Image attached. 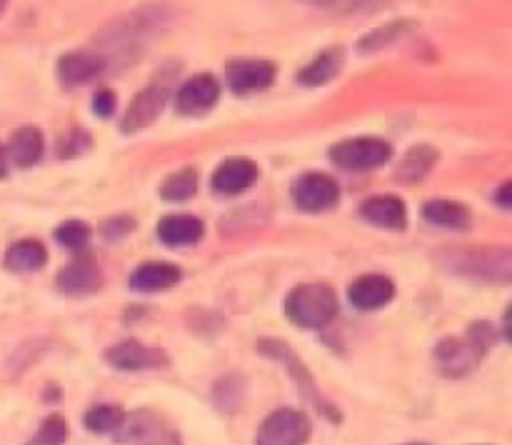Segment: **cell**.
<instances>
[{
    "label": "cell",
    "mask_w": 512,
    "mask_h": 445,
    "mask_svg": "<svg viewBox=\"0 0 512 445\" xmlns=\"http://www.w3.org/2000/svg\"><path fill=\"white\" fill-rule=\"evenodd\" d=\"M90 235H93V230H90V225L83 223V220H65V223H60L58 228H55V240H58L63 248L73 250V253H83V250L88 248Z\"/></svg>",
    "instance_id": "83f0119b"
},
{
    "label": "cell",
    "mask_w": 512,
    "mask_h": 445,
    "mask_svg": "<svg viewBox=\"0 0 512 445\" xmlns=\"http://www.w3.org/2000/svg\"><path fill=\"white\" fill-rule=\"evenodd\" d=\"M360 215L370 225H378L385 230H405L408 225V208L395 195H375L360 205Z\"/></svg>",
    "instance_id": "e0dca14e"
},
{
    "label": "cell",
    "mask_w": 512,
    "mask_h": 445,
    "mask_svg": "<svg viewBox=\"0 0 512 445\" xmlns=\"http://www.w3.org/2000/svg\"><path fill=\"white\" fill-rule=\"evenodd\" d=\"M8 173V155H5V148L0 145V178H5Z\"/></svg>",
    "instance_id": "d590c367"
},
{
    "label": "cell",
    "mask_w": 512,
    "mask_h": 445,
    "mask_svg": "<svg viewBox=\"0 0 512 445\" xmlns=\"http://www.w3.org/2000/svg\"><path fill=\"white\" fill-rule=\"evenodd\" d=\"M198 190V173L193 168H183L170 173L168 178L160 183V195L168 203H183V200H190Z\"/></svg>",
    "instance_id": "d4e9b609"
},
{
    "label": "cell",
    "mask_w": 512,
    "mask_h": 445,
    "mask_svg": "<svg viewBox=\"0 0 512 445\" xmlns=\"http://www.w3.org/2000/svg\"><path fill=\"white\" fill-rule=\"evenodd\" d=\"M498 340V333L490 323L470 325L465 338H445L435 348V368L445 378H465L473 370H478L480 360L485 358L490 348Z\"/></svg>",
    "instance_id": "7a4b0ae2"
},
{
    "label": "cell",
    "mask_w": 512,
    "mask_h": 445,
    "mask_svg": "<svg viewBox=\"0 0 512 445\" xmlns=\"http://www.w3.org/2000/svg\"><path fill=\"white\" fill-rule=\"evenodd\" d=\"M105 360L113 368L125 370V373H140V370H158L170 363L165 350L150 348V345L140 343V340H123V343L113 345L105 350Z\"/></svg>",
    "instance_id": "ba28073f"
},
{
    "label": "cell",
    "mask_w": 512,
    "mask_h": 445,
    "mask_svg": "<svg viewBox=\"0 0 512 445\" xmlns=\"http://www.w3.org/2000/svg\"><path fill=\"white\" fill-rule=\"evenodd\" d=\"M168 100V90L163 85H150V88L140 90L133 100H130L128 110H125L123 120H120V130L123 133H138L153 125L160 118Z\"/></svg>",
    "instance_id": "8fae6325"
},
{
    "label": "cell",
    "mask_w": 512,
    "mask_h": 445,
    "mask_svg": "<svg viewBox=\"0 0 512 445\" xmlns=\"http://www.w3.org/2000/svg\"><path fill=\"white\" fill-rule=\"evenodd\" d=\"M313 433V423L303 410L280 408L260 423L255 445H305Z\"/></svg>",
    "instance_id": "277c9868"
},
{
    "label": "cell",
    "mask_w": 512,
    "mask_h": 445,
    "mask_svg": "<svg viewBox=\"0 0 512 445\" xmlns=\"http://www.w3.org/2000/svg\"><path fill=\"white\" fill-rule=\"evenodd\" d=\"M245 390H248V383L240 373L225 375L223 380H218V385L213 388V400L223 413H235V410L243 405Z\"/></svg>",
    "instance_id": "484cf974"
},
{
    "label": "cell",
    "mask_w": 512,
    "mask_h": 445,
    "mask_svg": "<svg viewBox=\"0 0 512 445\" xmlns=\"http://www.w3.org/2000/svg\"><path fill=\"white\" fill-rule=\"evenodd\" d=\"M390 145L380 138H350L330 148V160L345 170H375L390 160Z\"/></svg>",
    "instance_id": "8992f818"
},
{
    "label": "cell",
    "mask_w": 512,
    "mask_h": 445,
    "mask_svg": "<svg viewBox=\"0 0 512 445\" xmlns=\"http://www.w3.org/2000/svg\"><path fill=\"white\" fill-rule=\"evenodd\" d=\"M183 273L178 265L170 263H143L130 275V288L138 293H160L180 283Z\"/></svg>",
    "instance_id": "ac0fdd59"
},
{
    "label": "cell",
    "mask_w": 512,
    "mask_h": 445,
    "mask_svg": "<svg viewBox=\"0 0 512 445\" xmlns=\"http://www.w3.org/2000/svg\"><path fill=\"white\" fill-rule=\"evenodd\" d=\"M93 110L100 115V118H110V115H113V110H115V95L110 93L108 88L95 90Z\"/></svg>",
    "instance_id": "d6a6232c"
},
{
    "label": "cell",
    "mask_w": 512,
    "mask_h": 445,
    "mask_svg": "<svg viewBox=\"0 0 512 445\" xmlns=\"http://www.w3.org/2000/svg\"><path fill=\"white\" fill-rule=\"evenodd\" d=\"M225 80L240 95L268 90L275 83V65L260 58H235L225 68Z\"/></svg>",
    "instance_id": "9c48e42d"
},
{
    "label": "cell",
    "mask_w": 512,
    "mask_h": 445,
    "mask_svg": "<svg viewBox=\"0 0 512 445\" xmlns=\"http://www.w3.org/2000/svg\"><path fill=\"white\" fill-rule=\"evenodd\" d=\"M205 233L203 220L195 215H165L158 223V238L170 248H185L195 245Z\"/></svg>",
    "instance_id": "d6986e66"
},
{
    "label": "cell",
    "mask_w": 512,
    "mask_h": 445,
    "mask_svg": "<svg viewBox=\"0 0 512 445\" xmlns=\"http://www.w3.org/2000/svg\"><path fill=\"white\" fill-rule=\"evenodd\" d=\"M125 420V413L123 408H118V405H93V408L85 413L83 423L85 428L90 430V433H115V430L123 425Z\"/></svg>",
    "instance_id": "4316f807"
},
{
    "label": "cell",
    "mask_w": 512,
    "mask_h": 445,
    "mask_svg": "<svg viewBox=\"0 0 512 445\" xmlns=\"http://www.w3.org/2000/svg\"><path fill=\"white\" fill-rule=\"evenodd\" d=\"M293 200L303 213H323L338 205L340 188L330 175L305 173L293 183Z\"/></svg>",
    "instance_id": "52a82bcc"
},
{
    "label": "cell",
    "mask_w": 512,
    "mask_h": 445,
    "mask_svg": "<svg viewBox=\"0 0 512 445\" xmlns=\"http://www.w3.org/2000/svg\"><path fill=\"white\" fill-rule=\"evenodd\" d=\"M3 10H5V3H0V13H3Z\"/></svg>",
    "instance_id": "74e56055"
},
{
    "label": "cell",
    "mask_w": 512,
    "mask_h": 445,
    "mask_svg": "<svg viewBox=\"0 0 512 445\" xmlns=\"http://www.w3.org/2000/svg\"><path fill=\"white\" fill-rule=\"evenodd\" d=\"M220 100V83L215 75L198 73L180 85L175 95V110L183 115H203Z\"/></svg>",
    "instance_id": "30bf717a"
},
{
    "label": "cell",
    "mask_w": 512,
    "mask_h": 445,
    "mask_svg": "<svg viewBox=\"0 0 512 445\" xmlns=\"http://www.w3.org/2000/svg\"><path fill=\"white\" fill-rule=\"evenodd\" d=\"M10 160H13L18 168H30L40 160L43 155V133L33 125H25V128H18L8 140V150H5Z\"/></svg>",
    "instance_id": "7402d4cb"
},
{
    "label": "cell",
    "mask_w": 512,
    "mask_h": 445,
    "mask_svg": "<svg viewBox=\"0 0 512 445\" xmlns=\"http://www.w3.org/2000/svg\"><path fill=\"white\" fill-rule=\"evenodd\" d=\"M395 298V283L388 275H363L350 285V303L358 310L385 308Z\"/></svg>",
    "instance_id": "2e32d148"
},
{
    "label": "cell",
    "mask_w": 512,
    "mask_h": 445,
    "mask_svg": "<svg viewBox=\"0 0 512 445\" xmlns=\"http://www.w3.org/2000/svg\"><path fill=\"white\" fill-rule=\"evenodd\" d=\"M258 180V165L250 158H228L213 173V190L223 195H238Z\"/></svg>",
    "instance_id": "9a60e30c"
},
{
    "label": "cell",
    "mask_w": 512,
    "mask_h": 445,
    "mask_svg": "<svg viewBox=\"0 0 512 445\" xmlns=\"http://www.w3.org/2000/svg\"><path fill=\"white\" fill-rule=\"evenodd\" d=\"M90 145H93V138H90L88 130H68V133L60 138L58 155L60 158H75V155H83Z\"/></svg>",
    "instance_id": "4dcf8cb0"
},
{
    "label": "cell",
    "mask_w": 512,
    "mask_h": 445,
    "mask_svg": "<svg viewBox=\"0 0 512 445\" xmlns=\"http://www.w3.org/2000/svg\"><path fill=\"white\" fill-rule=\"evenodd\" d=\"M435 163H438V150L430 148V145H415L400 160L398 178L403 183H418V180H423L433 170Z\"/></svg>",
    "instance_id": "cb8c5ba5"
},
{
    "label": "cell",
    "mask_w": 512,
    "mask_h": 445,
    "mask_svg": "<svg viewBox=\"0 0 512 445\" xmlns=\"http://www.w3.org/2000/svg\"><path fill=\"white\" fill-rule=\"evenodd\" d=\"M135 228V220L130 215H115V218H108L103 225H100V235L105 240H120Z\"/></svg>",
    "instance_id": "1f68e13d"
},
{
    "label": "cell",
    "mask_w": 512,
    "mask_h": 445,
    "mask_svg": "<svg viewBox=\"0 0 512 445\" xmlns=\"http://www.w3.org/2000/svg\"><path fill=\"white\" fill-rule=\"evenodd\" d=\"M423 218L428 220L435 228H448V230H468L473 225V213L468 205L458 203V200H428L423 205Z\"/></svg>",
    "instance_id": "ffe728a7"
},
{
    "label": "cell",
    "mask_w": 512,
    "mask_h": 445,
    "mask_svg": "<svg viewBox=\"0 0 512 445\" xmlns=\"http://www.w3.org/2000/svg\"><path fill=\"white\" fill-rule=\"evenodd\" d=\"M105 58L100 53H90V50H70L58 60V78L65 88L73 85H83L93 80L95 75L103 73Z\"/></svg>",
    "instance_id": "5bb4252c"
},
{
    "label": "cell",
    "mask_w": 512,
    "mask_h": 445,
    "mask_svg": "<svg viewBox=\"0 0 512 445\" xmlns=\"http://www.w3.org/2000/svg\"><path fill=\"white\" fill-rule=\"evenodd\" d=\"M405 445H428V443H405Z\"/></svg>",
    "instance_id": "8d00e7d4"
},
{
    "label": "cell",
    "mask_w": 512,
    "mask_h": 445,
    "mask_svg": "<svg viewBox=\"0 0 512 445\" xmlns=\"http://www.w3.org/2000/svg\"><path fill=\"white\" fill-rule=\"evenodd\" d=\"M438 263L475 283L512 285V248H445Z\"/></svg>",
    "instance_id": "6da1fadb"
},
{
    "label": "cell",
    "mask_w": 512,
    "mask_h": 445,
    "mask_svg": "<svg viewBox=\"0 0 512 445\" xmlns=\"http://www.w3.org/2000/svg\"><path fill=\"white\" fill-rule=\"evenodd\" d=\"M65 438H68V423L60 415H48L28 445H63Z\"/></svg>",
    "instance_id": "f546056e"
},
{
    "label": "cell",
    "mask_w": 512,
    "mask_h": 445,
    "mask_svg": "<svg viewBox=\"0 0 512 445\" xmlns=\"http://www.w3.org/2000/svg\"><path fill=\"white\" fill-rule=\"evenodd\" d=\"M260 353L268 355V358L280 360V363L288 365V368H290V375H293V380H298V385H300V388H303V393L308 395V398L313 400V403L318 405V408H325V410H323L325 415H330V418H333V420H338V410L330 408V405L325 403L323 398H320V395H318V388H315L313 380H310L308 368H305V365L300 363L298 355H295L293 350H290L288 345L283 343V340L263 338V340H260Z\"/></svg>",
    "instance_id": "7c38bea8"
},
{
    "label": "cell",
    "mask_w": 512,
    "mask_h": 445,
    "mask_svg": "<svg viewBox=\"0 0 512 445\" xmlns=\"http://www.w3.org/2000/svg\"><path fill=\"white\" fill-rule=\"evenodd\" d=\"M113 435L115 443L120 445H183L178 433L168 428L165 420L153 410H138L133 415H125L123 425Z\"/></svg>",
    "instance_id": "5b68a950"
},
{
    "label": "cell",
    "mask_w": 512,
    "mask_h": 445,
    "mask_svg": "<svg viewBox=\"0 0 512 445\" xmlns=\"http://www.w3.org/2000/svg\"><path fill=\"white\" fill-rule=\"evenodd\" d=\"M338 313V295L325 283H303L285 298V315L300 328H323Z\"/></svg>",
    "instance_id": "3957f363"
},
{
    "label": "cell",
    "mask_w": 512,
    "mask_h": 445,
    "mask_svg": "<svg viewBox=\"0 0 512 445\" xmlns=\"http://www.w3.org/2000/svg\"><path fill=\"white\" fill-rule=\"evenodd\" d=\"M55 283H58V288L68 295H88L100 290V285H103V273H100L95 258L80 253L73 263H68L60 270Z\"/></svg>",
    "instance_id": "4fadbf2b"
},
{
    "label": "cell",
    "mask_w": 512,
    "mask_h": 445,
    "mask_svg": "<svg viewBox=\"0 0 512 445\" xmlns=\"http://www.w3.org/2000/svg\"><path fill=\"white\" fill-rule=\"evenodd\" d=\"M495 203H498L500 208L512 210V180H508V183H503L495 190Z\"/></svg>",
    "instance_id": "836d02e7"
},
{
    "label": "cell",
    "mask_w": 512,
    "mask_h": 445,
    "mask_svg": "<svg viewBox=\"0 0 512 445\" xmlns=\"http://www.w3.org/2000/svg\"><path fill=\"white\" fill-rule=\"evenodd\" d=\"M345 53L343 48H328L318 55L315 60H310L303 70L298 73V83L315 88V85H325L335 78V75L343 70Z\"/></svg>",
    "instance_id": "603a6c76"
},
{
    "label": "cell",
    "mask_w": 512,
    "mask_h": 445,
    "mask_svg": "<svg viewBox=\"0 0 512 445\" xmlns=\"http://www.w3.org/2000/svg\"><path fill=\"white\" fill-rule=\"evenodd\" d=\"M45 263H48V250H45V245L40 240L33 238L13 243L5 250L3 258V265L8 270H13V273H33V270L43 268Z\"/></svg>",
    "instance_id": "44dd1931"
},
{
    "label": "cell",
    "mask_w": 512,
    "mask_h": 445,
    "mask_svg": "<svg viewBox=\"0 0 512 445\" xmlns=\"http://www.w3.org/2000/svg\"><path fill=\"white\" fill-rule=\"evenodd\" d=\"M503 335H505V338H508L510 343H512V303H510V308L505 310V318H503Z\"/></svg>",
    "instance_id": "e575fe53"
},
{
    "label": "cell",
    "mask_w": 512,
    "mask_h": 445,
    "mask_svg": "<svg viewBox=\"0 0 512 445\" xmlns=\"http://www.w3.org/2000/svg\"><path fill=\"white\" fill-rule=\"evenodd\" d=\"M410 28H413V20H395V23L383 25V28L373 30V33H368L360 40V50H363V53H370V50L385 48V45H390L393 40L403 38Z\"/></svg>",
    "instance_id": "f1b7e54d"
}]
</instances>
